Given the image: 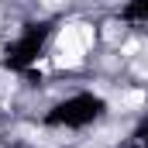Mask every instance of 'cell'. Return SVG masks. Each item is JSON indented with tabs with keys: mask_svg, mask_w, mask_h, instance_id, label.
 I'll return each instance as SVG.
<instances>
[{
	"mask_svg": "<svg viewBox=\"0 0 148 148\" xmlns=\"http://www.w3.org/2000/svg\"><path fill=\"white\" fill-rule=\"evenodd\" d=\"M90 45H93V28L90 24H69L59 35V66H79Z\"/></svg>",
	"mask_w": 148,
	"mask_h": 148,
	"instance_id": "cell-1",
	"label": "cell"
},
{
	"mask_svg": "<svg viewBox=\"0 0 148 148\" xmlns=\"http://www.w3.org/2000/svg\"><path fill=\"white\" fill-rule=\"evenodd\" d=\"M59 3H62V0H45V7H59Z\"/></svg>",
	"mask_w": 148,
	"mask_h": 148,
	"instance_id": "cell-2",
	"label": "cell"
}]
</instances>
